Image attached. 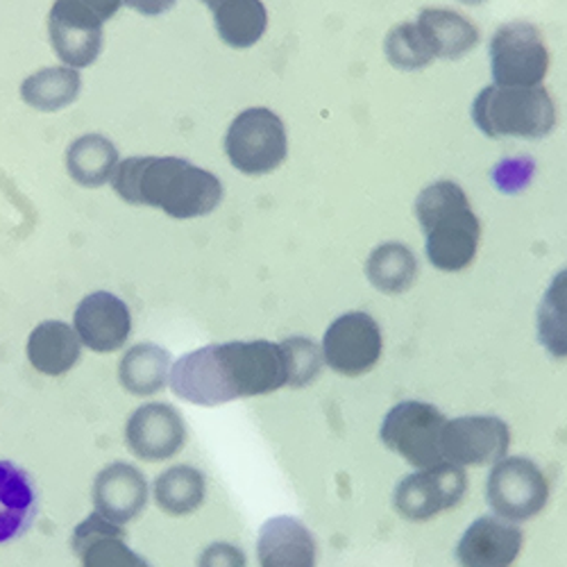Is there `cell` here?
Instances as JSON below:
<instances>
[{"label":"cell","instance_id":"obj_9","mask_svg":"<svg viewBox=\"0 0 567 567\" xmlns=\"http://www.w3.org/2000/svg\"><path fill=\"white\" fill-rule=\"evenodd\" d=\"M322 361L343 377L370 372L382 359V327L365 311L339 316L322 337Z\"/></svg>","mask_w":567,"mask_h":567},{"label":"cell","instance_id":"obj_16","mask_svg":"<svg viewBox=\"0 0 567 567\" xmlns=\"http://www.w3.org/2000/svg\"><path fill=\"white\" fill-rule=\"evenodd\" d=\"M73 551L80 556L82 567H151L130 545L121 525L107 517L91 513L80 523L71 538Z\"/></svg>","mask_w":567,"mask_h":567},{"label":"cell","instance_id":"obj_7","mask_svg":"<svg viewBox=\"0 0 567 567\" xmlns=\"http://www.w3.org/2000/svg\"><path fill=\"white\" fill-rule=\"evenodd\" d=\"M549 499L545 472L525 456H504L493 463L486 482V502L508 523L536 517Z\"/></svg>","mask_w":567,"mask_h":567},{"label":"cell","instance_id":"obj_34","mask_svg":"<svg viewBox=\"0 0 567 567\" xmlns=\"http://www.w3.org/2000/svg\"><path fill=\"white\" fill-rule=\"evenodd\" d=\"M203 3H205L207 8H212V10H214V8H218V6L223 3V0H203Z\"/></svg>","mask_w":567,"mask_h":567},{"label":"cell","instance_id":"obj_18","mask_svg":"<svg viewBox=\"0 0 567 567\" xmlns=\"http://www.w3.org/2000/svg\"><path fill=\"white\" fill-rule=\"evenodd\" d=\"M39 495L32 477L12 461L0 458V545L21 538L34 523Z\"/></svg>","mask_w":567,"mask_h":567},{"label":"cell","instance_id":"obj_24","mask_svg":"<svg viewBox=\"0 0 567 567\" xmlns=\"http://www.w3.org/2000/svg\"><path fill=\"white\" fill-rule=\"evenodd\" d=\"M80 89L82 80L75 69H43L23 80L21 99L39 112H60L75 103V99L80 96Z\"/></svg>","mask_w":567,"mask_h":567},{"label":"cell","instance_id":"obj_4","mask_svg":"<svg viewBox=\"0 0 567 567\" xmlns=\"http://www.w3.org/2000/svg\"><path fill=\"white\" fill-rule=\"evenodd\" d=\"M472 121L493 138H545L556 127V105L543 86H486L472 103Z\"/></svg>","mask_w":567,"mask_h":567},{"label":"cell","instance_id":"obj_21","mask_svg":"<svg viewBox=\"0 0 567 567\" xmlns=\"http://www.w3.org/2000/svg\"><path fill=\"white\" fill-rule=\"evenodd\" d=\"M171 374V354L155 343H141L121 359L118 380L136 398L159 393Z\"/></svg>","mask_w":567,"mask_h":567},{"label":"cell","instance_id":"obj_11","mask_svg":"<svg viewBox=\"0 0 567 567\" xmlns=\"http://www.w3.org/2000/svg\"><path fill=\"white\" fill-rule=\"evenodd\" d=\"M511 445L508 424L497 415H461L445 422L443 461L467 467L497 463Z\"/></svg>","mask_w":567,"mask_h":567},{"label":"cell","instance_id":"obj_1","mask_svg":"<svg viewBox=\"0 0 567 567\" xmlns=\"http://www.w3.org/2000/svg\"><path fill=\"white\" fill-rule=\"evenodd\" d=\"M168 382L177 398L198 406L268 395L291 384L287 348L272 341L207 346L177 359Z\"/></svg>","mask_w":567,"mask_h":567},{"label":"cell","instance_id":"obj_27","mask_svg":"<svg viewBox=\"0 0 567 567\" xmlns=\"http://www.w3.org/2000/svg\"><path fill=\"white\" fill-rule=\"evenodd\" d=\"M49 32L55 53L71 69L91 66L103 51V28L80 25L51 14Z\"/></svg>","mask_w":567,"mask_h":567},{"label":"cell","instance_id":"obj_3","mask_svg":"<svg viewBox=\"0 0 567 567\" xmlns=\"http://www.w3.org/2000/svg\"><path fill=\"white\" fill-rule=\"evenodd\" d=\"M415 216L427 239V257L443 272H461L477 257L482 225L456 182L441 179L424 186Z\"/></svg>","mask_w":567,"mask_h":567},{"label":"cell","instance_id":"obj_26","mask_svg":"<svg viewBox=\"0 0 567 567\" xmlns=\"http://www.w3.org/2000/svg\"><path fill=\"white\" fill-rule=\"evenodd\" d=\"M205 475L192 465H175L157 477L155 499L168 515H188L205 502Z\"/></svg>","mask_w":567,"mask_h":567},{"label":"cell","instance_id":"obj_5","mask_svg":"<svg viewBox=\"0 0 567 567\" xmlns=\"http://www.w3.org/2000/svg\"><path fill=\"white\" fill-rule=\"evenodd\" d=\"M447 417L430 402L404 400L382 420V443L415 470L434 467L443 461V430Z\"/></svg>","mask_w":567,"mask_h":567},{"label":"cell","instance_id":"obj_33","mask_svg":"<svg viewBox=\"0 0 567 567\" xmlns=\"http://www.w3.org/2000/svg\"><path fill=\"white\" fill-rule=\"evenodd\" d=\"M123 3L144 17H159V14L168 12L177 3V0H123Z\"/></svg>","mask_w":567,"mask_h":567},{"label":"cell","instance_id":"obj_14","mask_svg":"<svg viewBox=\"0 0 567 567\" xmlns=\"http://www.w3.org/2000/svg\"><path fill=\"white\" fill-rule=\"evenodd\" d=\"M525 545V534L499 515H484L472 523L458 545L461 567H511Z\"/></svg>","mask_w":567,"mask_h":567},{"label":"cell","instance_id":"obj_20","mask_svg":"<svg viewBox=\"0 0 567 567\" xmlns=\"http://www.w3.org/2000/svg\"><path fill=\"white\" fill-rule=\"evenodd\" d=\"M415 23L427 37L434 55L443 60H458L480 43L477 25L452 10H422Z\"/></svg>","mask_w":567,"mask_h":567},{"label":"cell","instance_id":"obj_10","mask_svg":"<svg viewBox=\"0 0 567 567\" xmlns=\"http://www.w3.org/2000/svg\"><path fill=\"white\" fill-rule=\"evenodd\" d=\"M467 491L465 470L452 463L415 470L404 477L393 493L395 511L411 523L427 519L454 508Z\"/></svg>","mask_w":567,"mask_h":567},{"label":"cell","instance_id":"obj_15","mask_svg":"<svg viewBox=\"0 0 567 567\" xmlns=\"http://www.w3.org/2000/svg\"><path fill=\"white\" fill-rule=\"evenodd\" d=\"M93 508L114 525H125L148 504V482L127 463H112L93 482Z\"/></svg>","mask_w":567,"mask_h":567},{"label":"cell","instance_id":"obj_13","mask_svg":"<svg viewBox=\"0 0 567 567\" xmlns=\"http://www.w3.org/2000/svg\"><path fill=\"white\" fill-rule=\"evenodd\" d=\"M73 329L80 343L99 354L121 350L132 334L127 305L114 293L99 291L86 296L73 316Z\"/></svg>","mask_w":567,"mask_h":567},{"label":"cell","instance_id":"obj_28","mask_svg":"<svg viewBox=\"0 0 567 567\" xmlns=\"http://www.w3.org/2000/svg\"><path fill=\"white\" fill-rule=\"evenodd\" d=\"M538 341L554 359H567V268L551 279L540 300Z\"/></svg>","mask_w":567,"mask_h":567},{"label":"cell","instance_id":"obj_31","mask_svg":"<svg viewBox=\"0 0 567 567\" xmlns=\"http://www.w3.org/2000/svg\"><path fill=\"white\" fill-rule=\"evenodd\" d=\"M284 348H287V359H289V372H291V384L289 386H307L311 384L322 365V352L316 348L313 341L293 337L281 341Z\"/></svg>","mask_w":567,"mask_h":567},{"label":"cell","instance_id":"obj_29","mask_svg":"<svg viewBox=\"0 0 567 567\" xmlns=\"http://www.w3.org/2000/svg\"><path fill=\"white\" fill-rule=\"evenodd\" d=\"M384 51L389 62L400 71H420L436 60L427 37L415 21L395 25L386 37Z\"/></svg>","mask_w":567,"mask_h":567},{"label":"cell","instance_id":"obj_25","mask_svg":"<svg viewBox=\"0 0 567 567\" xmlns=\"http://www.w3.org/2000/svg\"><path fill=\"white\" fill-rule=\"evenodd\" d=\"M365 275L377 291L398 296L411 289L417 277V261L404 244L391 241L372 250Z\"/></svg>","mask_w":567,"mask_h":567},{"label":"cell","instance_id":"obj_6","mask_svg":"<svg viewBox=\"0 0 567 567\" xmlns=\"http://www.w3.org/2000/svg\"><path fill=\"white\" fill-rule=\"evenodd\" d=\"M225 153L244 175H266L289 155V136L281 118L266 107H250L236 116L225 136Z\"/></svg>","mask_w":567,"mask_h":567},{"label":"cell","instance_id":"obj_8","mask_svg":"<svg viewBox=\"0 0 567 567\" xmlns=\"http://www.w3.org/2000/svg\"><path fill=\"white\" fill-rule=\"evenodd\" d=\"M549 53L540 30L527 21L502 25L491 39V71L497 86H540Z\"/></svg>","mask_w":567,"mask_h":567},{"label":"cell","instance_id":"obj_23","mask_svg":"<svg viewBox=\"0 0 567 567\" xmlns=\"http://www.w3.org/2000/svg\"><path fill=\"white\" fill-rule=\"evenodd\" d=\"M214 23L231 49H250L268 28V12L261 0H223L214 8Z\"/></svg>","mask_w":567,"mask_h":567},{"label":"cell","instance_id":"obj_19","mask_svg":"<svg viewBox=\"0 0 567 567\" xmlns=\"http://www.w3.org/2000/svg\"><path fill=\"white\" fill-rule=\"evenodd\" d=\"M82 354L75 329L62 320H45L32 329L28 339V359L32 368L49 377L69 372Z\"/></svg>","mask_w":567,"mask_h":567},{"label":"cell","instance_id":"obj_22","mask_svg":"<svg viewBox=\"0 0 567 567\" xmlns=\"http://www.w3.org/2000/svg\"><path fill=\"white\" fill-rule=\"evenodd\" d=\"M118 166V151L103 134H84L66 151L69 175L89 188L107 184Z\"/></svg>","mask_w":567,"mask_h":567},{"label":"cell","instance_id":"obj_12","mask_svg":"<svg viewBox=\"0 0 567 567\" xmlns=\"http://www.w3.org/2000/svg\"><path fill=\"white\" fill-rule=\"evenodd\" d=\"M125 443L134 456L151 463L173 458L186 443L184 417L164 402L138 406L127 420Z\"/></svg>","mask_w":567,"mask_h":567},{"label":"cell","instance_id":"obj_30","mask_svg":"<svg viewBox=\"0 0 567 567\" xmlns=\"http://www.w3.org/2000/svg\"><path fill=\"white\" fill-rule=\"evenodd\" d=\"M123 6V0H55L51 14L89 25V28H103Z\"/></svg>","mask_w":567,"mask_h":567},{"label":"cell","instance_id":"obj_17","mask_svg":"<svg viewBox=\"0 0 567 567\" xmlns=\"http://www.w3.org/2000/svg\"><path fill=\"white\" fill-rule=\"evenodd\" d=\"M316 540L298 517L279 515L259 532L257 558L261 567H316Z\"/></svg>","mask_w":567,"mask_h":567},{"label":"cell","instance_id":"obj_35","mask_svg":"<svg viewBox=\"0 0 567 567\" xmlns=\"http://www.w3.org/2000/svg\"><path fill=\"white\" fill-rule=\"evenodd\" d=\"M461 3H465V6H484L486 0H461Z\"/></svg>","mask_w":567,"mask_h":567},{"label":"cell","instance_id":"obj_32","mask_svg":"<svg viewBox=\"0 0 567 567\" xmlns=\"http://www.w3.org/2000/svg\"><path fill=\"white\" fill-rule=\"evenodd\" d=\"M198 567H248V560L239 547L214 543L198 556Z\"/></svg>","mask_w":567,"mask_h":567},{"label":"cell","instance_id":"obj_2","mask_svg":"<svg viewBox=\"0 0 567 567\" xmlns=\"http://www.w3.org/2000/svg\"><path fill=\"white\" fill-rule=\"evenodd\" d=\"M112 184L121 200L179 220L207 216L223 200L220 179L179 157H130L116 166Z\"/></svg>","mask_w":567,"mask_h":567}]
</instances>
